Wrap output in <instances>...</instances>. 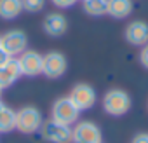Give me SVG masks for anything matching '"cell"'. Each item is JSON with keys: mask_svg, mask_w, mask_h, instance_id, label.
Wrapping results in <instances>:
<instances>
[{"mask_svg": "<svg viewBox=\"0 0 148 143\" xmlns=\"http://www.w3.org/2000/svg\"><path fill=\"white\" fill-rule=\"evenodd\" d=\"M42 122H44L42 112L33 105H26L16 110V129L23 134H32L40 131Z\"/></svg>", "mask_w": 148, "mask_h": 143, "instance_id": "3957f363", "label": "cell"}, {"mask_svg": "<svg viewBox=\"0 0 148 143\" xmlns=\"http://www.w3.org/2000/svg\"><path fill=\"white\" fill-rule=\"evenodd\" d=\"M4 107H5V105H4V103H2V100H0V110H2V108H4Z\"/></svg>", "mask_w": 148, "mask_h": 143, "instance_id": "7402d4cb", "label": "cell"}, {"mask_svg": "<svg viewBox=\"0 0 148 143\" xmlns=\"http://www.w3.org/2000/svg\"><path fill=\"white\" fill-rule=\"evenodd\" d=\"M40 134L49 143H71V126L59 124L52 119L42 122Z\"/></svg>", "mask_w": 148, "mask_h": 143, "instance_id": "52a82bcc", "label": "cell"}, {"mask_svg": "<svg viewBox=\"0 0 148 143\" xmlns=\"http://www.w3.org/2000/svg\"><path fill=\"white\" fill-rule=\"evenodd\" d=\"M42 28L49 37L58 38L68 32V19L61 12H49L42 21Z\"/></svg>", "mask_w": 148, "mask_h": 143, "instance_id": "8fae6325", "label": "cell"}, {"mask_svg": "<svg viewBox=\"0 0 148 143\" xmlns=\"http://www.w3.org/2000/svg\"><path fill=\"white\" fill-rule=\"evenodd\" d=\"M132 0H108L106 14L113 19H125L132 14Z\"/></svg>", "mask_w": 148, "mask_h": 143, "instance_id": "4fadbf2b", "label": "cell"}, {"mask_svg": "<svg viewBox=\"0 0 148 143\" xmlns=\"http://www.w3.org/2000/svg\"><path fill=\"white\" fill-rule=\"evenodd\" d=\"M23 12L21 0H0V19L12 21Z\"/></svg>", "mask_w": 148, "mask_h": 143, "instance_id": "5bb4252c", "label": "cell"}, {"mask_svg": "<svg viewBox=\"0 0 148 143\" xmlns=\"http://www.w3.org/2000/svg\"><path fill=\"white\" fill-rule=\"evenodd\" d=\"M71 143H103L101 127L92 120H79L71 127Z\"/></svg>", "mask_w": 148, "mask_h": 143, "instance_id": "277c9868", "label": "cell"}, {"mask_svg": "<svg viewBox=\"0 0 148 143\" xmlns=\"http://www.w3.org/2000/svg\"><path fill=\"white\" fill-rule=\"evenodd\" d=\"M52 6H56L58 9H70L77 4V0H51Z\"/></svg>", "mask_w": 148, "mask_h": 143, "instance_id": "ac0fdd59", "label": "cell"}, {"mask_svg": "<svg viewBox=\"0 0 148 143\" xmlns=\"http://www.w3.org/2000/svg\"><path fill=\"white\" fill-rule=\"evenodd\" d=\"M82 9L87 16L98 18L106 14V6H108V0H82Z\"/></svg>", "mask_w": 148, "mask_h": 143, "instance_id": "2e32d148", "label": "cell"}, {"mask_svg": "<svg viewBox=\"0 0 148 143\" xmlns=\"http://www.w3.org/2000/svg\"><path fill=\"white\" fill-rule=\"evenodd\" d=\"M28 47V37L23 30H9L2 35V49L11 56L18 58Z\"/></svg>", "mask_w": 148, "mask_h": 143, "instance_id": "ba28073f", "label": "cell"}, {"mask_svg": "<svg viewBox=\"0 0 148 143\" xmlns=\"http://www.w3.org/2000/svg\"><path fill=\"white\" fill-rule=\"evenodd\" d=\"M2 91H4V89H0V96H2Z\"/></svg>", "mask_w": 148, "mask_h": 143, "instance_id": "cb8c5ba5", "label": "cell"}, {"mask_svg": "<svg viewBox=\"0 0 148 143\" xmlns=\"http://www.w3.org/2000/svg\"><path fill=\"white\" fill-rule=\"evenodd\" d=\"M103 110L112 115V117H122L125 115L129 110H131V105H132V100L129 96L127 91L120 89V87H113V89H108L103 96Z\"/></svg>", "mask_w": 148, "mask_h": 143, "instance_id": "6da1fadb", "label": "cell"}, {"mask_svg": "<svg viewBox=\"0 0 148 143\" xmlns=\"http://www.w3.org/2000/svg\"><path fill=\"white\" fill-rule=\"evenodd\" d=\"M66 70H68V59L63 52L49 51L47 54H44L42 75H45L47 79H59L66 74Z\"/></svg>", "mask_w": 148, "mask_h": 143, "instance_id": "5b68a950", "label": "cell"}, {"mask_svg": "<svg viewBox=\"0 0 148 143\" xmlns=\"http://www.w3.org/2000/svg\"><path fill=\"white\" fill-rule=\"evenodd\" d=\"M131 143H148V133H138Z\"/></svg>", "mask_w": 148, "mask_h": 143, "instance_id": "ffe728a7", "label": "cell"}, {"mask_svg": "<svg viewBox=\"0 0 148 143\" xmlns=\"http://www.w3.org/2000/svg\"><path fill=\"white\" fill-rule=\"evenodd\" d=\"M124 37H125V40H127L131 45H136V47L146 45V44H148V23L143 21V19H134V21H131V23L125 26Z\"/></svg>", "mask_w": 148, "mask_h": 143, "instance_id": "30bf717a", "label": "cell"}, {"mask_svg": "<svg viewBox=\"0 0 148 143\" xmlns=\"http://www.w3.org/2000/svg\"><path fill=\"white\" fill-rule=\"evenodd\" d=\"M70 100L75 103V107L80 110V112H86V110H91L96 101H98V93L96 89L91 86V84H86V82H80V84H75L70 91Z\"/></svg>", "mask_w": 148, "mask_h": 143, "instance_id": "8992f818", "label": "cell"}, {"mask_svg": "<svg viewBox=\"0 0 148 143\" xmlns=\"http://www.w3.org/2000/svg\"><path fill=\"white\" fill-rule=\"evenodd\" d=\"M139 63H141V66H143V68H146V70H148V44H146V45H143V47H141V51H139Z\"/></svg>", "mask_w": 148, "mask_h": 143, "instance_id": "d6986e66", "label": "cell"}, {"mask_svg": "<svg viewBox=\"0 0 148 143\" xmlns=\"http://www.w3.org/2000/svg\"><path fill=\"white\" fill-rule=\"evenodd\" d=\"M0 47H2V35H0Z\"/></svg>", "mask_w": 148, "mask_h": 143, "instance_id": "603a6c76", "label": "cell"}, {"mask_svg": "<svg viewBox=\"0 0 148 143\" xmlns=\"http://www.w3.org/2000/svg\"><path fill=\"white\" fill-rule=\"evenodd\" d=\"M42 61H44V56L40 52L26 49L23 54L18 56L21 75H25V77H37V75H40L42 74Z\"/></svg>", "mask_w": 148, "mask_h": 143, "instance_id": "9c48e42d", "label": "cell"}, {"mask_svg": "<svg viewBox=\"0 0 148 143\" xmlns=\"http://www.w3.org/2000/svg\"><path fill=\"white\" fill-rule=\"evenodd\" d=\"M79 117H80V110L75 107V103L70 100V96L58 98L52 103V107H51V119L59 122V124L75 126L79 122Z\"/></svg>", "mask_w": 148, "mask_h": 143, "instance_id": "7a4b0ae2", "label": "cell"}, {"mask_svg": "<svg viewBox=\"0 0 148 143\" xmlns=\"http://www.w3.org/2000/svg\"><path fill=\"white\" fill-rule=\"evenodd\" d=\"M9 58H11V56H9V54H7V52L2 49V47H0V65H4V63L9 59Z\"/></svg>", "mask_w": 148, "mask_h": 143, "instance_id": "44dd1931", "label": "cell"}, {"mask_svg": "<svg viewBox=\"0 0 148 143\" xmlns=\"http://www.w3.org/2000/svg\"><path fill=\"white\" fill-rule=\"evenodd\" d=\"M21 75V68L18 63V58H9L4 65H0V89H7L14 82L19 80Z\"/></svg>", "mask_w": 148, "mask_h": 143, "instance_id": "7c38bea8", "label": "cell"}, {"mask_svg": "<svg viewBox=\"0 0 148 143\" xmlns=\"http://www.w3.org/2000/svg\"><path fill=\"white\" fill-rule=\"evenodd\" d=\"M23 11L26 12H40L45 7V0H21Z\"/></svg>", "mask_w": 148, "mask_h": 143, "instance_id": "e0dca14e", "label": "cell"}, {"mask_svg": "<svg viewBox=\"0 0 148 143\" xmlns=\"http://www.w3.org/2000/svg\"><path fill=\"white\" fill-rule=\"evenodd\" d=\"M14 129H16V110L5 105L0 110V134H7Z\"/></svg>", "mask_w": 148, "mask_h": 143, "instance_id": "9a60e30c", "label": "cell"}]
</instances>
